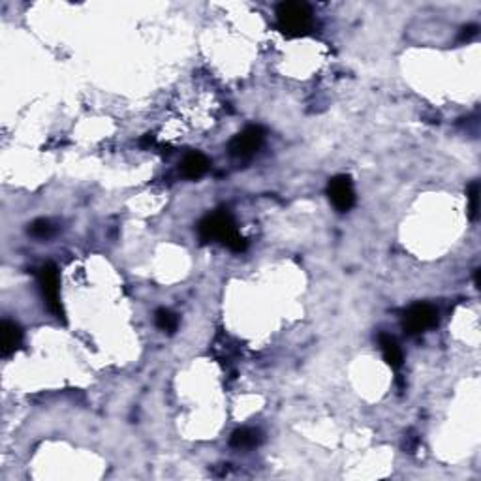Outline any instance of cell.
<instances>
[{"label": "cell", "mask_w": 481, "mask_h": 481, "mask_svg": "<svg viewBox=\"0 0 481 481\" xmlns=\"http://www.w3.org/2000/svg\"><path fill=\"white\" fill-rule=\"evenodd\" d=\"M265 132L259 126H248L229 141V154L233 158H250L264 143Z\"/></svg>", "instance_id": "cell-5"}, {"label": "cell", "mask_w": 481, "mask_h": 481, "mask_svg": "<svg viewBox=\"0 0 481 481\" xmlns=\"http://www.w3.org/2000/svg\"><path fill=\"white\" fill-rule=\"evenodd\" d=\"M475 34H477V27H475V25H470V27H464L461 38H463V40H468V38H472V36Z\"/></svg>", "instance_id": "cell-14"}, {"label": "cell", "mask_w": 481, "mask_h": 481, "mask_svg": "<svg viewBox=\"0 0 481 481\" xmlns=\"http://www.w3.org/2000/svg\"><path fill=\"white\" fill-rule=\"evenodd\" d=\"M436 323H438V311L427 303H417L410 306L402 320V325L410 334L425 333L427 329L435 327Z\"/></svg>", "instance_id": "cell-4"}, {"label": "cell", "mask_w": 481, "mask_h": 481, "mask_svg": "<svg viewBox=\"0 0 481 481\" xmlns=\"http://www.w3.org/2000/svg\"><path fill=\"white\" fill-rule=\"evenodd\" d=\"M276 23L287 38H301L311 32L312 12L305 2H282L276 8Z\"/></svg>", "instance_id": "cell-2"}, {"label": "cell", "mask_w": 481, "mask_h": 481, "mask_svg": "<svg viewBox=\"0 0 481 481\" xmlns=\"http://www.w3.org/2000/svg\"><path fill=\"white\" fill-rule=\"evenodd\" d=\"M327 196L337 211H350L355 203V190H353L352 179L348 175L333 177L327 184Z\"/></svg>", "instance_id": "cell-6"}, {"label": "cell", "mask_w": 481, "mask_h": 481, "mask_svg": "<svg viewBox=\"0 0 481 481\" xmlns=\"http://www.w3.org/2000/svg\"><path fill=\"white\" fill-rule=\"evenodd\" d=\"M29 233L36 239H47V237H51L55 233V226L46 218H40V220H34L30 224Z\"/></svg>", "instance_id": "cell-12"}, {"label": "cell", "mask_w": 481, "mask_h": 481, "mask_svg": "<svg viewBox=\"0 0 481 481\" xmlns=\"http://www.w3.org/2000/svg\"><path fill=\"white\" fill-rule=\"evenodd\" d=\"M0 331H2V346H0V353H2V358H8V355H12V353L21 346L23 331H21V327H19L18 323L10 322V320H4V322H2Z\"/></svg>", "instance_id": "cell-7"}, {"label": "cell", "mask_w": 481, "mask_h": 481, "mask_svg": "<svg viewBox=\"0 0 481 481\" xmlns=\"http://www.w3.org/2000/svg\"><path fill=\"white\" fill-rule=\"evenodd\" d=\"M466 198H468L470 220H477V212H480V182L474 181L470 184Z\"/></svg>", "instance_id": "cell-13"}, {"label": "cell", "mask_w": 481, "mask_h": 481, "mask_svg": "<svg viewBox=\"0 0 481 481\" xmlns=\"http://www.w3.org/2000/svg\"><path fill=\"white\" fill-rule=\"evenodd\" d=\"M378 342H380L381 355L386 359V363H388L391 369H400V367H402V361H405V355H402V350H400V346L397 344V341H395L393 337L381 333L380 337H378Z\"/></svg>", "instance_id": "cell-9"}, {"label": "cell", "mask_w": 481, "mask_h": 481, "mask_svg": "<svg viewBox=\"0 0 481 481\" xmlns=\"http://www.w3.org/2000/svg\"><path fill=\"white\" fill-rule=\"evenodd\" d=\"M259 440H262V436H259L258 431L243 427V428H237L233 435H231L229 444H231L233 447H237V449H247V447L258 446Z\"/></svg>", "instance_id": "cell-10"}, {"label": "cell", "mask_w": 481, "mask_h": 481, "mask_svg": "<svg viewBox=\"0 0 481 481\" xmlns=\"http://www.w3.org/2000/svg\"><path fill=\"white\" fill-rule=\"evenodd\" d=\"M154 322L158 325V329H162L164 333H175L177 327H179V318H177L175 312H171L170 309H158L156 314H154Z\"/></svg>", "instance_id": "cell-11"}, {"label": "cell", "mask_w": 481, "mask_h": 481, "mask_svg": "<svg viewBox=\"0 0 481 481\" xmlns=\"http://www.w3.org/2000/svg\"><path fill=\"white\" fill-rule=\"evenodd\" d=\"M40 286L47 309L53 312L57 318H65V311L60 305V290H59V273L53 264H46L40 269Z\"/></svg>", "instance_id": "cell-3"}, {"label": "cell", "mask_w": 481, "mask_h": 481, "mask_svg": "<svg viewBox=\"0 0 481 481\" xmlns=\"http://www.w3.org/2000/svg\"><path fill=\"white\" fill-rule=\"evenodd\" d=\"M209 165H211V162L203 153H196V151L188 153L181 164L182 175L188 177V179H200L209 171Z\"/></svg>", "instance_id": "cell-8"}, {"label": "cell", "mask_w": 481, "mask_h": 481, "mask_svg": "<svg viewBox=\"0 0 481 481\" xmlns=\"http://www.w3.org/2000/svg\"><path fill=\"white\" fill-rule=\"evenodd\" d=\"M200 237L205 243L218 240L233 252H243L247 248V239L240 237L231 215L226 211H218L209 215L200 222Z\"/></svg>", "instance_id": "cell-1"}]
</instances>
